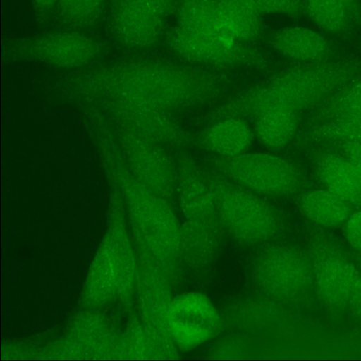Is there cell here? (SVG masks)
Here are the masks:
<instances>
[{"label":"cell","mask_w":361,"mask_h":361,"mask_svg":"<svg viewBox=\"0 0 361 361\" xmlns=\"http://www.w3.org/2000/svg\"><path fill=\"white\" fill-rule=\"evenodd\" d=\"M300 115V113L287 109L265 111L255 119V136L267 149H282L295 137Z\"/></svg>","instance_id":"23"},{"label":"cell","mask_w":361,"mask_h":361,"mask_svg":"<svg viewBox=\"0 0 361 361\" xmlns=\"http://www.w3.org/2000/svg\"><path fill=\"white\" fill-rule=\"evenodd\" d=\"M99 161L108 185L120 192L136 249L148 253L173 287L184 272L180 259V224L172 204L139 182L128 169L118 145L101 149Z\"/></svg>","instance_id":"1"},{"label":"cell","mask_w":361,"mask_h":361,"mask_svg":"<svg viewBox=\"0 0 361 361\" xmlns=\"http://www.w3.org/2000/svg\"><path fill=\"white\" fill-rule=\"evenodd\" d=\"M359 274L353 264L343 257L324 258L319 261L315 275L319 294L328 305H343L349 302Z\"/></svg>","instance_id":"19"},{"label":"cell","mask_w":361,"mask_h":361,"mask_svg":"<svg viewBox=\"0 0 361 361\" xmlns=\"http://www.w3.org/2000/svg\"><path fill=\"white\" fill-rule=\"evenodd\" d=\"M149 12L168 18L173 14L176 0H126Z\"/></svg>","instance_id":"31"},{"label":"cell","mask_w":361,"mask_h":361,"mask_svg":"<svg viewBox=\"0 0 361 361\" xmlns=\"http://www.w3.org/2000/svg\"><path fill=\"white\" fill-rule=\"evenodd\" d=\"M115 360H156L142 321L133 312L130 313L126 329L119 335Z\"/></svg>","instance_id":"28"},{"label":"cell","mask_w":361,"mask_h":361,"mask_svg":"<svg viewBox=\"0 0 361 361\" xmlns=\"http://www.w3.org/2000/svg\"><path fill=\"white\" fill-rule=\"evenodd\" d=\"M226 233L246 246L270 243L284 226L282 212L263 196L252 192L203 166Z\"/></svg>","instance_id":"3"},{"label":"cell","mask_w":361,"mask_h":361,"mask_svg":"<svg viewBox=\"0 0 361 361\" xmlns=\"http://www.w3.org/2000/svg\"><path fill=\"white\" fill-rule=\"evenodd\" d=\"M355 9L361 13V2L360 0H346Z\"/></svg>","instance_id":"36"},{"label":"cell","mask_w":361,"mask_h":361,"mask_svg":"<svg viewBox=\"0 0 361 361\" xmlns=\"http://www.w3.org/2000/svg\"><path fill=\"white\" fill-rule=\"evenodd\" d=\"M218 24L226 36L243 43L252 44L264 32L263 17L244 0H216Z\"/></svg>","instance_id":"20"},{"label":"cell","mask_w":361,"mask_h":361,"mask_svg":"<svg viewBox=\"0 0 361 361\" xmlns=\"http://www.w3.org/2000/svg\"><path fill=\"white\" fill-rule=\"evenodd\" d=\"M176 200L185 220H219L215 198L201 166L185 152L178 154Z\"/></svg>","instance_id":"14"},{"label":"cell","mask_w":361,"mask_h":361,"mask_svg":"<svg viewBox=\"0 0 361 361\" xmlns=\"http://www.w3.org/2000/svg\"><path fill=\"white\" fill-rule=\"evenodd\" d=\"M59 0H30L33 9L39 18L47 17L55 10Z\"/></svg>","instance_id":"34"},{"label":"cell","mask_w":361,"mask_h":361,"mask_svg":"<svg viewBox=\"0 0 361 361\" xmlns=\"http://www.w3.org/2000/svg\"><path fill=\"white\" fill-rule=\"evenodd\" d=\"M126 218L120 192L109 186L107 230L84 282L79 301L83 309L97 310L118 299L128 312H133L137 262Z\"/></svg>","instance_id":"2"},{"label":"cell","mask_w":361,"mask_h":361,"mask_svg":"<svg viewBox=\"0 0 361 361\" xmlns=\"http://www.w3.org/2000/svg\"><path fill=\"white\" fill-rule=\"evenodd\" d=\"M345 224V235L348 242L361 251V210L353 212Z\"/></svg>","instance_id":"33"},{"label":"cell","mask_w":361,"mask_h":361,"mask_svg":"<svg viewBox=\"0 0 361 361\" xmlns=\"http://www.w3.org/2000/svg\"><path fill=\"white\" fill-rule=\"evenodd\" d=\"M108 51L109 47L102 39L68 28L7 40L3 55L6 60L76 71L91 66Z\"/></svg>","instance_id":"5"},{"label":"cell","mask_w":361,"mask_h":361,"mask_svg":"<svg viewBox=\"0 0 361 361\" xmlns=\"http://www.w3.org/2000/svg\"><path fill=\"white\" fill-rule=\"evenodd\" d=\"M269 42L281 56L300 63L334 58L331 42L321 32L307 27L289 25L280 27L269 35Z\"/></svg>","instance_id":"17"},{"label":"cell","mask_w":361,"mask_h":361,"mask_svg":"<svg viewBox=\"0 0 361 361\" xmlns=\"http://www.w3.org/2000/svg\"><path fill=\"white\" fill-rule=\"evenodd\" d=\"M226 235L221 220H184L179 240L183 271L199 278L209 275L223 252Z\"/></svg>","instance_id":"13"},{"label":"cell","mask_w":361,"mask_h":361,"mask_svg":"<svg viewBox=\"0 0 361 361\" xmlns=\"http://www.w3.org/2000/svg\"><path fill=\"white\" fill-rule=\"evenodd\" d=\"M255 137L246 120L227 118L208 124L195 134L194 146L210 154L232 157L246 152Z\"/></svg>","instance_id":"18"},{"label":"cell","mask_w":361,"mask_h":361,"mask_svg":"<svg viewBox=\"0 0 361 361\" xmlns=\"http://www.w3.org/2000/svg\"><path fill=\"white\" fill-rule=\"evenodd\" d=\"M312 110L309 124L338 116L361 117V75L346 82Z\"/></svg>","instance_id":"24"},{"label":"cell","mask_w":361,"mask_h":361,"mask_svg":"<svg viewBox=\"0 0 361 361\" xmlns=\"http://www.w3.org/2000/svg\"><path fill=\"white\" fill-rule=\"evenodd\" d=\"M169 326L177 349L191 350L216 338L224 329L220 310L199 292H187L173 298Z\"/></svg>","instance_id":"11"},{"label":"cell","mask_w":361,"mask_h":361,"mask_svg":"<svg viewBox=\"0 0 361 361\" xmlns=\"http://www.w3.org/2000/svg\"><path fill=\"white\" fill-rule=\"evenodd\" d=\"M326 144L361 170V142L345 141Z\"/></svg>","instance_id":"32"},{"label":"cell","mask_w":361,"mask_h":361,"mask_svg":"<svg viewBox=\"0 0 361 361\" xmlns=\"http://www.w3.org/2000/svg\"><path fill=\"white\" fill-rule=\"evenodd\" d=\"M173 15L176 25L181 28L222 33L219 28L216 0H176Z\"/></svg>","instance_id":"27"},{"label":"cell","mask_w":361,"mask_h":361,"mask_svg":"<svg viewBox=\"0 0 361 361\" xmlns=\"http://www.w3.org/2000/svg\"><path fill=\"white\" fill-rule=\"evenodd\" d=\"M249 276L257 293L286 305L306 293L313 273L309 258L300 250L269 245L252 259Z\"/></svg>","instance_id":"8"},{"label":"cell","mask_w":361,"mask_h":361,"mask_svg":"<svg viewBox=\"0 0 361 361\" xmlns=\"http://www.w3.org/2000/svg\"><path fill=\"white\" fill-rule=\"evenodd\" d=\"M299 141L302 144L361 142V117L338 116L309 124Z\"/></svg>","instance_id":"25"},{"label":"cell","mask_w":361,"mask_h":361,"mask_svg":"<svg viewBox=\"0 0 361 361\" xmlns=\"http://www.w3.org/2000/svg\"><path fill=\"white\" fill-rule=\"evenodd\" d=\"M164 39L173 54L191 65L214 71H263L269 67V59L262 50L221 32L190 31L175 25L168 30Z\"/></svg>","instance_id":"6"},{"label":"cell","mask_w":361,"mask_h":361,"mask_svg":"<svg viewBox=\"0 0 361 361\" xmlns=\"http://www.w3.org/2000/svg\"><path fill=\"white\" fill-rule=\"evenodd\" d=\"M207 167L235 183L263 197H285L299 194L307 186L303 168L270 152H244L232 157L207 156Z\"/></svg>","instance_id":"4"},{"label":"cell","mask_w":361,"mask_h":361,"mask_svg":"<svg viewBox=\"0 0 361 361\" xmlns=\"http://www.w3.org/2000/svg\"><path fill=\"white\" fill-rule=\"evenodd\" d=\"M109 32L122 47L146 51L164 39L167 18L126 0H111L107 11Z\"/></svg>","instance_id":"12"},{"label":"cell","mask_w":361,"mask_h":361,"mask_svg":"<svg viewBox=\"0 0 361 361\" xmlns=\"http://www.w3.org/2000/svg\"><path fill=\"white\" fill-rule=\"evenodd\" d=\"M304 13L323 31L336 35L361 26V13L346 0H304Z\"/></svg>","instance_id":"22"},{"label":"cell","mask_w":361,"mask_h":361,"mask_svg":"<svg viewBox=\"0 0 361 361\" xmlns=\"http://www.w3.org/2000/svg\"><path fill=\"white\" fill-rule=\"evenodd\" d=\"M349 303L355 314L361 317V274H359L357 281L349 300Z\"/></svg>","instance_id":"35"},{"label":"cell","mask_w":361,"mask_h":361,"mask_svg":"<svg viewBox=\"0 0 361 361\" xmlns=\"http://www.w3.org/2000/svg\"><path fill=\"white\" fill-rule=\"evenodd\" d=\"M110 2L111 0H59L54 11L63 26L84 31L100 23Z\"/></svg>","instance_id":"26"},{"label":"cell","mask_w":361,"mask_h":361,"mask_svg":"<svg viewBox=\"0 0 361 361\" xmlns=\"http://www.w3.org/2000/svg\"><path fill=\"white\" fill-rule=\"evenodd\" d=\"M256 343L241 334L230 331L218 338L210 347L207 356L212 360H245L256 357Z\"/></svg>","instance_id":"29"},{"label":"cell","mask_w":361,"mask_h":361,"mask_svg":"<svg viewBox=\"0 0 361 361\" xmlns=\"http://www.w3.org/2000/svg\"><path fill=\"white\" fill-rule=\"evenodd\" d=\"M116 129L123 158L133 176L149 190L173 204L176 200V161L161 144Z\"/></svg>","instance_id":"10"},{"label":"cell","mask_w":361,"mask_h":361,"mask_svg":"<svg viewBox=\"0 0 361 361\" xmlns=\"http://www.w3.org/2000/svg\"><path fill=\"white\" fill-rule=\"evenodd\" d=\"M135 293L140 318L156 360H176L177 349L169 326L172 286L166 274L146 252L137 250Z\"/></svg>","instance_id":"7"},{"label":"cell","mask_w":361,"mask_h":361,"mask_svg":"<svg viewBox=\"0 0 361 361\" xmlns=\"http://www.w3.org/2000/svg\"><path fill=\"white\" fill-rule=\"evenodd\" d=\"M262 17L266 16L298 18L304 13V0H244Z\"/></svg>","instance_id":"30"},{"label":"cell","mask_w":361,"mask_h":361,"mask_svg":"<svg viewBox=\"0 0 361 361\" xmlns=\"http://www.w3.org/2000/svg\"><path fill=\"white\" fill-rule=\"evenodd\" d=\"M117 128L159 144L184 147L194 145L195 134L171 114L145 103L108 99L95 105Z\"/></svg>","instance_id":"9"},{"label":"cell","mask_w":361,"mask_h":361,"mask_svg":"<svg viewBox=\"0 0 361 361\" xmlns=\"http://www.w3.org/2000/svg\"><path fill=\"white\" fill-rule=\"evenodd\" d=\"M297 203L307 218L328 227L345 223L353 213L350 204L325 188L302 191Z\"/></svg>","instance_id":"21"},{"label":"cell","mask_w":361,"mask_h":361,"mask_svg":"<svg viewBox=\"0 0 361 361\" xmlns=\"http://www.w3.org/2000/svg\"><path fill=\"white\" fill-rule=\"evenodd\" d=\"M314 172L324 188L351 206H361V170L338 152L326 148L314 152Z\"/></svg>","instance_id":"16"},{"label":"cell","mask_w":361,"mask_h":361,"mask_svg":"<svg viewBox=\"0 0 361 361\" xmlns=\"http://www.w3.org/2000/svg\"><path fill=\"white\" fill-rule=\"evenodd\" d=\"M119 335L97 310L84 309L68 324L66 336L83 353L85 359H115Z\"/></svg>","instance_id":"15"}]
</instances>
